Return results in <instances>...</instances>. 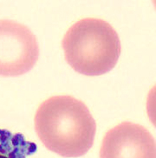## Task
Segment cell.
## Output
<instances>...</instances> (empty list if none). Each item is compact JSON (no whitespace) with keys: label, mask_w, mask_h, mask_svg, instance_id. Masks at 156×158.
Returning <instances> with one entry per match:
<instances>
[{"label":"cell","mask_w":156,"mask_h":158,"mask_svg":"<svg viewBox=\"0 0 156 158\" xmlns=\"http://www.w3.org/2000/svg\"><path fill=\"white\" fill-rule=\"evenodd\" d=\"M34 127L45 147L64 157L86 154L94 143L97 129L86 104L67 95L42 102L36 112Z\"/></svg>","instance_id":"cell-1"},{"label":"cell","mask_w":156,"mask_h":158,"mask_svg":"<svg viewBox=\"0 0 156 158\" xmlns=\"http://www.w3.org/2000/svg\"><path fill=\"white\" fill-rule=\"evenodd\" d=\"M62 44L68 64L86 76H99L111 71L121 53L116 30L108 22L95 18H86L71 25Z\"/></svg>","instance_id":"cell-2"},{"label":"cell","mask_w":156,"mask_h":158,"mask_svg":"<svg viewBox=\"0 0 156 158\" xmlns=\"http://www.w3.org/2000/svg\"><path fill=\"white\" fill-rule=\"evenodd\" d=\"M39 48L27 26L11 20H0V76L16 77L37 63Z\"/></svg>","instance_id":"cell-3"},{"label":"cell","mask_w":156,"mask_h":158,"mask_svg":"<svg viewBox=\"0 0 156 158\" xmlns=\"http://www.w3.org/2000/svg\"><path fill=\"white\" fill-rule=\"evenodd\" d=\"M100 158H156L154 137L141 124L123 122L107 131Z\"/></svg>","instance_id":"cell-4"},{"label":"cell","mask_w":156,"mask_h":158,"mask_svg":"<svg viewBox=\"0 0 156 158\" xmlns=\"http://www.w3.org/2000/svg\"><path fill=\"white\" fill-rule=\"evenodd\" d=\"M37 146L22 134L0 129V158H27L35 153Z\"/></svg>","instance_id":"cell-5"}]
</instances>
